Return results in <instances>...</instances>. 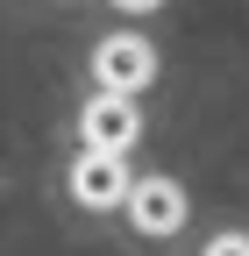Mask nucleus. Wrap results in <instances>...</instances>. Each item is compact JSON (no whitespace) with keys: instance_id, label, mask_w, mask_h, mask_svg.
<instances>
[{"instance_id":"nucleus-1","label":"nucleus","mask_w":249,"mask_h":256,"mask_svg":"<svg viewBox=\"0 0 249 256\" xmlns=\"http://www.w3.org/2000/svg\"><path fill=\"white\" fill-rule=\"evenodd\" d=\"M78 136H86V150H107V156H121V150L142 136V114H136V100H128V92H100V100H86V114H78Z\"/></svg>"},{"instance_id":"nucleus-2","label":"nucleus","mask_w":249,"mask_h":256,"mask_svg":"<svg viewBox=\"0 0 249 256\" xmlns=\"http://www.w3.org/2000/svg\"><path fill=\"white\" fill-rule=\"evenodd\" d=\"M150 72H157V50H150L142 36H107L100 50H92L100 92H136V86H150Z\"/></svg>"},{"instance_id":"nucleus-3","label":"nucleus","mask_w":249,"mask_h":256,"mask_svg":"<svg viewBox=\"0 0 249 256\" xmlns=\"http://www.w3.org/2000/svg\"><path fill=\"white\" fill-rule=\"evenodd\" d=\"M72 192H78V206H128L136 178H128V164H121V156L86 150L78 164H72Z\"/></svg>"},{"instance_id":"nucleus-4","label":"nucleus","mask_w":249,"mask_h":256,"mask_svg":"<svg viewBox=\"0 0 249 256\" xmlns=\"http://www.w3.org/2000/svg\"><path fill=\"white\" fill-rule=\"evenodd\" d=\"M128 220L142 235H171V228H185V192L171 185V178H136V192H128Z\"/></svg>"},{"instance_id":"nucleus-5","label":"nucleus","mask_w":249,"mask_h":256,"mask_svg":"<svg viewBox=\"0 0 249 256\" xmlns=\"http://www.w3.org/2000/svg\"><path fill=\"white\" fill-rule=\"evenodd\" d=\"M206 256H249V235H214Z\"/></svg>"},{"instance_id":"nucleus-6","label":"nucleus","mask_w":249,"mask_h":256,"mask_svg":"<svg viewBox=\"0 0 249 256\" xmlns=\"http://www.w3.org/2000/svg\"><path fill=\"white\" fill-rule=\"evenodd\" d=\"M114 8H128V14H150V8H164V0H114Z\"/></svg>"}]
</instances>
